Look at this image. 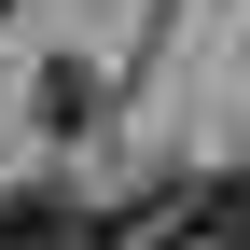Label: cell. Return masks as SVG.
Returning <instances> with one entry per match:
<instances>
[{
  "label": "cell",
  "mask_w": 250,
  "mask_h": 250,
  "mask_svg": "<svg viewBox=\"0 0 250 250\" xmlns=\"http://www.w3.org/2000/svg\"><path fill=\"white\" fill-rule=\"evenodd\" d=\"M195 195V236L208 250H250V167H223V181H181Z\"/></svg>",
  "instance_id": "obj_2"
},
{
  "label": "cell",
  "mask_w": 250,
  "mask_h": 250,
  "mask_svg": "<svg viewBox=\"0 0 250 250\" xmlns=\"http://www.w3.org/2000/svg\"><path fill=\"white\" fill-rule=\"evenodd\" d=\"M0 14H14V0H0Z\"/></svg>",
  "instance_id": "obj_4"
},
{
  "label": "cell",
  "mask_w": 250,
  "mask_h": 250,
  "mask_svg": "<svg viewBox=\"0 0 250 250\" xmlns=\"http://www.w3.org/2000/svg\"><path fill=\"white\" fill-rule=\"evenodd\" d=\"M70 250H195V195H125V208H83Z\"/></svg>",
  "instance_id": "obj_1"
},
{
  "label": "cell",
  "mask_w": 250,
  "mask_h": 250,
  "mask_svg": "<svg viewBox=\"0 0 250 250\" xmlns=\"http://www.w3.org/2000/svg\"><path fill=\"white\" fill-rule=\"evenodd\" d=\"M42 125H56V139H70V125H98V83H83V70H42Z\"/></svg>",
  "instance_id": "obj_3"
}]
</instances>
